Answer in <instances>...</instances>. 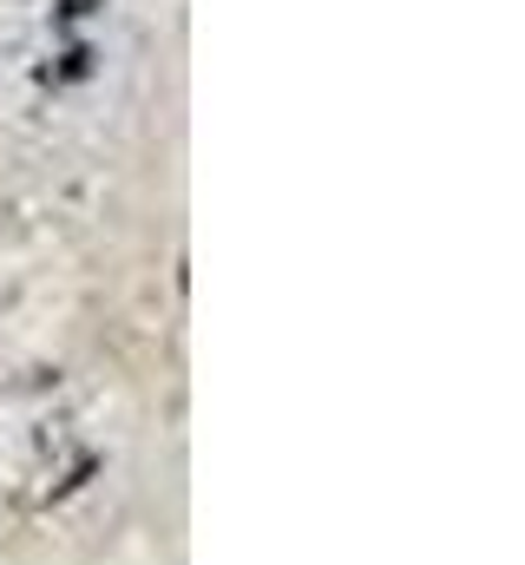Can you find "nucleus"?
<instances>
[{"label":"nucleus","instance_id":"nucleus-1","mask_svg":"<svg viewBox=\"0 0 525 565\" xmlns=\"http://www.w3.org/2000/svg\"><path fill=\"white\" fill-rule=\"evenodd\" d=\"M99 0H60V13H93Z\"/></svg>","mask_w":525,"mask_h":565}]
</instances>
